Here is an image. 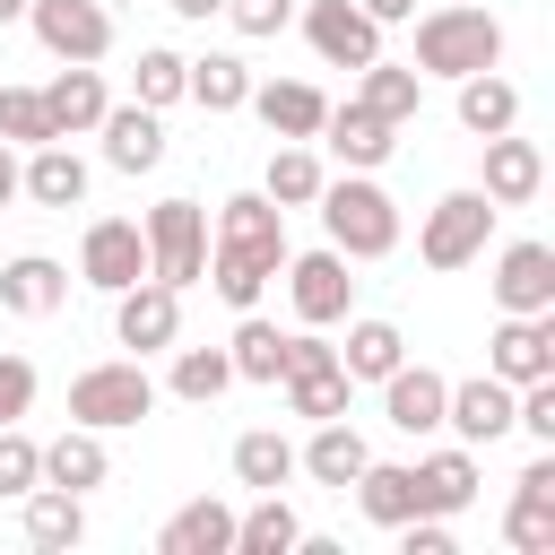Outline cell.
I'll return each mask as SVG.
<instances>
[{
	"instance_id": "6da1fadb",
	"label": "cell",
	"mask_w": 555,
	"mask_h": 555,
	"mask_svg": "<svg viewBox=\"0 0 555 555\" xmlns=\"http://www.w3.org/2000/svg\"><path fill=\"white\" fill-rule=\"evenodd\" d=\"M286 269V208L269 191H234L217 208V234H208V286L234 304V312H260V286Z\"/></svg>"
},
{
	"instance_id": "7a4b0ae2",
	"label": "cell",
	"mask_w": 555,
	"mask_h": 555,
	"mask_svg": "<svg viewBox=\"0 0 555 555\" xmlns=\"http://www.w3.org/2000/svg\"><path fill=\"white\" fill-rule=\"evenodd\" d=\"M503 61V17L494 9H425L416 17V78H468V69H494Z\"/></svg>"
},
{
	"instance_id": "3957f363",
	"label": "cell",
	"mask_w": 555,
	"mask_h": 555,
	"mask_svg": "<svg viewBox=\"0 0 555 555\" xmlns=\"http://www.w3.org/2000/svg\"><path fill=\"white\" fill-rule=\"evenodd\" d=\"M321 225H330V251H347V260H382V251H399V199L373 182V173H338V182H321Z\"/></svg>"
},
{
	"instance_id": "277c9868",
	"label": "cell",
	"mask_w": 555,
	"mask_h": 555,
	"mask_svg": "<svg viewBox=\"0 0 555 555\" xmlns=\"http://www.w3.org/2000/svg\"><path fill=\"white\" fill-rule=\"evenodd\" d=\"M156 408V382H147V364L139 356H113V364H87L78 382H69V425H95V434H121V425H139Z\"/></svg>"
},
{
	"instance_id": "5b68a950",
	"label": "cell",
	"mask_w": 555,
	"mask_h": 555,
	"mask_svg": "<svg viewBox=\"0 0 555 555\" xmlns=\"http://www.w3.org/2000/svg\"><path fill=\"white\" fill-rule=\"evenodd\" d=\"M494 199L486 191H442L434 208H425V225H416V260L425 269H468L477 251H486V234H494Z\"/></svg>"
},
{
	"instance_id": "8992f818",
	"label": "cell",
	"mask_w": 555,
	"mask_h": 555,
	"mask_svg": "<svg viewBox=\"0 0 555 555\" xmlns=\"http://www.w3.org/2000/svg\"><path fill=\"white\" fill-rule=\"evenodd\" d=\"M139 234H147V278L199 286V269H208V208L199 199H156L139 217Z\"/></svg>"
},
{
	"instance_id": "52a82bcc",
	"label": "cell",
	"mask_w": 555,
	"mask_h": 555,
	"mask_svg": "<svg viewBox=\"0 0 555 555\" xmlns=\"http://www.w3.org/2000/svg\"><path fill=\"white\" fill-rule=\"evenodd\" d=\"M278 382H286V416H312V425L321 416H347V390H356L347 364H338V347H321L312 330L286 338V373Z\"/></svg>"
},
{
	"instance_id": "ba28073f",
	"label": "cell",
	"mask_w": 555,
	"mask_h": 555,
	"mask_svg": "<svg viewBox=\"0 0 555 555\" xmlns=\"http://www.w3.org/2000/svg\"><path fill=\"white\" fill-rule=\"evenodd\" d=\"M286 295H295V321L304 330H330V321H347V304H356V278H347V251H286Z\"/></svg>"
},
{
	"instance_id": "9c48e42d",
	"label": "cell",
	"mask_w": 555,
	"mask_h": 555,
	"mask_svg": "<svg viewBox=\"0 0 555 555\" xmlns=\"http://www.w3.org/2000/svg\"><path fill=\"white\" fill-rule=\"evenodd\" d=\"M26 26L52 61H104L113 52V9L104 0H26Z\"/></svg>"
},
{
	"instance_id": "30bf717a",
	"label": "cell",
	"mask_w": 555,
	"mask_h": 555,
	"mask_svg": "<svg viewBox=\"0 0 555 555\" xmlns=\"http://www.w3.org/2000/svg\"><path fill=\"white\" fill-rule=\"evenodd\" d=\"M78 278H87L95 295L139 286V278H147V234H139V217H95L87 243H78Z\"/></svg>"
},
{
	"instance_id": "8fae6325",
	"label": "cell",
	"mask_w": 555,
	"mask_h": 555,
	"mask_svg": "<svg viewBox=\"0 0 555 555\" xmlns=\"http://www.w3.org/2000/svg\"><path fill=\"white\" fill-rule=\"evenodd\" d=\"M113 338H121L130 356H156V347H173V338H182V286H165V278H139V286H121V295H113Z\"/></svg>"
},
{
	"instance_id": "7c38bea8",
	"label": "cell",
	"mask_w": 555,
	"mask_h": 555,
	"mask_svg": "<svg viewBox=\"0 0 555 555\" xmlns=\"http://www.w3.org/2000/svg\"><path fill=\"white\" fill-rule=\"evenodd\" d=\"M486 373L512 382V390L555 373V312H503V330L486 338Z\"/></svg>"
},
{
	"instance_id": "4fadbf2b",
	"label": "cell",
	"mask_w": 555,
	"mask_h": 555,
	"mask_svg": "<svg viewBox=\"0 0 555 555\" xmlns=\"http://www.w3.org/2000/svg\"><path fill=\"white\" fill-rule=\"evenodd\" d=\"M304 43H312L330 69H364V61L382 52V26H373L356 0H312V9H304Z\"/></svg>"
},
{
	"instance_id": "5bb4252c",
	"label": "cell",
	"mask_w": 555,
	"mask_h": 555,
	"mask_svg": "<svg viewBox=\"0 0 555 555\" xmlns=\"http://www.w3.org/2000/svg\"><path fill=\"white\" fill-rule=\"evenodd\" d=\"M494 304L503 312H555V243H503L494 251Z\"/></svg>"
},
{
	"instance_id": "9a60e30c",
	"label": "cell",
	"mask_w": 555,
	"mask_h": 555,
	"mask_svg": "<svg viewBox=\"0 0 555 555\" xmlns=\"http://www.w3.org/2000/svg\"><path fill=\"white\" fill-rule=\"evenodd\" d=\"M321 139H330V156H338L347 173H373V165H390L399 121H382L373 104H330V113H321Z\"/></svg>"
},
{
	"instance_id": "2e32d148",
	"label": "cell",
	"mask_w": 555,
	"mask_h": 555,
	"mask_svg": "<svg viewBox=\"0 0 555 555\" xmlns=\"http://www.w3.org/2000/svg\"><path fill=\"white\" fill-rule=\"evenodd\" d=\"M486 147V199L494 208H529L538 191H546V156H538V139H512V130H494V139H477Z\"/></svg>"
},
{
	"instance_id": "e0dca14e",
	"label": "cell",
	"mask_w": 555,
	"mask_h": 555,
	"mask_svg": "<svg viewBox=\"0 0 555 555\" xmlns=\"http://www.w3.org/2000/svg\"><path fill=\"white\" fill-rule=\"evenodd\" d=\"M442 425L477 451V442H503L512 434V382H494V373H477V382H451L442 390Z\"/></svg>"
},
{
	"instance_id": "ac0fdd59",
	"label": "cell",
	"mask_w": 555,
	"mask_h": 555,
	"mask_svg": "<svg viewBox=\"0 0 555 555\" xmlns=\"http://www.w3.org/2000/svg\"><path fill=\"white\" fill-rule=\"evenodd\" d=\"M43 95V113H52V139H87L95 121H104V78H95V61H61L52 69V87H35Z\"/></svg>"
},
{
	"instance_id": "d6986e66",
	"label": "cell",
	"mask_w": 555,
	"mask_h": 555,
	"mask_svg": "<svg viewBox=\"0 0 555 555\" xmlns=\"http://www.w3.org/2000/svg\"><path fill=\"white\" fill-rule=\"evenodd\" d=\"M95 130H104V165H113V173H156V165H165V121H156L139 95H130V104H104Z\"/></svg>"
},
{
	"instance_id": "ffe728a7",
	"label": "cell",
	"mask_w": 555,
	"mask_h": 555,
	"mask_svg": "<svg viewBox=\"0 0 555 555\" xmlns=\"http://www.w3.org/2000/svg\"><path fill=\"white\" fill-rule=\"evenodd\" d=\"M416 468V512H434V520H460L468 503H477V451L468 442H451V451H425V460H408Z\"/></svg>"
},
{
	"instance_id": "44dd1931",
	"label": "cell",
	"mask_w": 555,
	"mask_h": 555,
	"mask_svg": "<svg viewBox=\"0 0 555 555\" xmlns=\"http://www.w3.org/2000/svg\"><path fill=\"white\" fill-rule=\"evenodd\" d=\"M278 139H321V113H330V95L312 87V78H251V95H243Z\"/></svg>"
},
{
	"instance_id": "7402d4cb",
	"label": "cell",
	"mask_w": 555,
	"mask_h": 555,
	"mask_svg": "<svg viewBox=\"0 0 555 555\" xmlns=\"http://www.w3.org/2000/svg\"><path fill=\"white\" fill-rule=\"evenodd\" d=\"M17 191H26L35 208H78V199H87V156H78L69 139H43V147H26Z\"/></svg>"
},
{
	"instance_id": "603a6c76",
	"label": "cell",
	"mask_w": 555,
	"mask_h": 555,
	"mask_svg": "<svg viewBox=\"0 0 555 555\" xmlns=\"http://www.w3.org/2000/svg\"><path fill=\"white\" fill-rule=\"evenodd\" d=\"M61 304H69V269H61L52 251H17V260L0 269V312L43 321V312H61Z\"/></svg>"
},
{
	"instance_id": "cb8c5ba5",
	"label": "cell",
	"mask_w": 555,
	"mask_h": 555,
	"mask_svg": "<svg viewBox=\"0 0 555 555\" xmlns=\"http://www.w3.org/2000/svg\"><path fill=\"white\" fill-rule=\"evenodd\" d=\"M442 373L434 364H390L382 373V416L399 425V434H442Z\"/></svg>"
},
{
	"instance_id": "d4e9b609",
	"label": "cell",
	"mask_w": 555,
	"mask_h": 555,
	"mask_svg": "<svg viewBox=\"0 0 555 555\" xmlns=\"http://www.w3.org/2000/svg\"><path fill=\"white\" fill-rule=\"evenodd\" d=\"M364 460H373V451H364V434H356L347 416H321V425H312V442L295 451V468H304L312 486H338V494L356 486V468H364Z\"/></svg>"
},
{
	"instance_id": "484cf974",
	"label": "cell",
	"mask_w": 555,
	"mask_h": 555,
	"mask_svg": "<svg viewBox=\"0 0 555 555\" xmlns=\"http://www.w3.org/2000/svg\"><path fill=\"white\" fill-rule=\"evenodd\" d=\"M104 477H113V451H104V434H95V425H69V434H52V442H43V486L95 494Z\"/></svg>"
},
{
	"instance_id": "4316f807",
	"label": "cell",
	"mask_w": 555,
	"mask_h": 555,
	"mask_svg": "<svg viewBox=\"0 0 555 555\" xmlns=\"http://www.w3.org/2000/svg\"><path fill=\"white\" fill-rule=\"evenodd\" d=\"M156 555H234V503H217V494L182 503V512L156 529Z\"/></svg>"
},
{
	"instance_id": "83f0119b",
	"label": "cell",
	"mask_w": 555,
	"mask_h": 555,
	"mask_svg": "<svg viewBox=\"0 0 555 555\" xmlns=\"http://www.w3.org/2000/svg\"><path fill=\"white\" fill-rule=\"evenodd\" d=\"M356 512H364L373 529L416 520V468H408V460H364V468H356Z\"/></svg>"
},
{
	"instance_id": "f1b7e54d",
	"label": "cell",
	"mask_w": 555,
	"mask_h": 555,
	"mask_svg": "<svg viewBox=\"0 0 555 555\" xmlns=\"http://www.w3.org/2000/svg\"><path fill=\"white\" fill-rule=\"evenodd\" d=\"M17 503H26V546L61 555V546L87 538V494H69V486H26Z\"/></svg>"
},
{
	"instance_id": "f546056e",
	"label": "cell",
	"mask_w": 555,
	"mask_h": 555,
	"mask_svg": "<svg viewBox=\"0 0 555 555\" xmlns=\"http://www.w3.org/2000/svg\"><path fill=\"white\" fill-rule=\"evenodd\" d=\"M451 87H460V130H468V139L520 130V87H512V78H494V69H468V78H451Z\"/></svg>"
},
{
	"instance_id": "4dcf8cb0",
	"label": "cell",
	"mask_w": 555,
	"mask_h": 555,
	"mask_svg": "<svg viewBox=\"0 0 555 555\" xmlns=\"http://www.w3.org/2000/svg\"><path fill=\"white\" fill-rule=\"evenodd\" d=\"M321 182H330V165L312 156V139H278V147H269L260 191H269L278 208H312V199H321Z\"/></svg>"
},
{
	"instance_id": "1f68e13d",
	"label": "cell",
	"mask_w": 555,
	"mask_h": 555,
	"mask_svg": "<svg viewBox=\"0 0 555 555\" xmlns=\"http://www.w3.org/2000/svg\"><path fill=\"white\" fill-rule=\"evenodd\" d=\"M356 78H364V87H356V104H373L382 121H416V104H425V78H416V61H382V52H373Z\"/></svg>"
},
{
	"instance_id": "d6a6232c",
	"label": "cell",
	"mask_w": 555,
	"mask_h": 555,
	"mask_svg": "<svg viewBox=\"0 0 555 555\" xmlns=\"http://www.w3.org/2000/svg\"><path fill=\"white\" fill-rule=\"evenodd\" d=\"M304 520L286 494H251V512H234V555H295Z\"/></svg>"
},
{
	"instance_id": "836d02e7",
	"label": "cell",
	"mask_w": 555,
	"mask_h": 555,
	"mask_svg": "<svg viewBox=\"0 0 555 555\" xmlns=\"http://www.w3.org/2000/svg\"><path fill=\"white\" fill-rule=\"evenodd\" d=\"M182 95H191L199 113H243V95H251V69H243L234 52H199V61H191V78H182Z\"/></svg>"
},
{
	"instance_id": "e575fe53",
	"label": "cell",
	"mask_w": 555,
	"mask_h": 555,
	"mask_svg": "<svg viewBox=\"0 0 555 555\" xmlns=\"http://www.w3.org/2000/svg\"><path fill=\"white\" fill-rule=\"evenodd\" d=\"M225 356H234V382H278L286 373V330L260 321V312H243L234 338H225Z\"/></svg>"
},
{
	"instance_id": "d590c367",
	"label": "cell",
	"mask_w": 555,
	"mask_h": 555,
	"mask_svg": "<svg viewBox=\"0 0 555 555\" xmlns=\"http://www.w3.org/2000/svg\"><path fill=\"white\" fill-rule=\"evenodd\" d=\"M338 364H347V382H382L390 364H408V338H399V321H347V347H338Z\"/></svg>"
},
{
	"instance_id": "8d00e7d4",
	"label": "cell",
	"mask_w": 555,
	"mask_h": 555,
	"mask_svg": "<svg viewBox=\"0 0 555 555\" xmlns=\"http://www.w3.org/2000/svg\"><path fill=\"white\" fill-rule=\"evenodd\" d=\"M286 477H295V442H286V434H269V425H260V434H234V486L278 494Z\"/></svg>"
},
{
	"instance_id": "74e56055",
	"label": "cell",
	"mask_w": 555,
	"mask_h": 555,
	"mask_svg": "<svg viewBox=\"0 0 555 555\" xmlns=\"http://www.w3.org/2000/svg\"><path fill=\"white\" fill-rule=\"evenodd\" d=\"M165 390L191 399V408H208V399L234 390V356H225V347H173V382H165Z\"/></svg>"
},
{
	"instance_id": "f35d334b",
	"label": "cell",
	"mask_w": 555,
	"mask_h": 555,
	"mask_svg": "<svg viewBox=\"0 0 555 555\" xmlns=\"http://www.w3.org/2000/svg\"><path fill=\"white\" fill-rule=\"evenodd\" d=\"M182 78H191V61H182V52H165V43H147V52H139V69H130V95H139L147 113H165V104H182Z\"/></svg>"
},
{
	"instance_id": "ab89813d",
	"label": "cell",
	"mask_w": 555,
	"mask_h": 555,
	"mask_svg": "<svg viewBox=\"0 0 555 555\" xmlns=\"http://www.w3.org/2000/svg\"><path fill=\"white\" fill-rule=\"evenodd\" d=\"M503 538H512L520 555H555V494H512Z\"/></svg>"
},
{
	"instance_id": "60d3db41",
	"label": "cell",
	"mask_w": 555,
	"mask_h": 555,
	"mask_svg": "<svg viewBox=\"0 0 555 555\" xmlns=\"http://www.w3.org/2000/svg\"><path fill=\"white\" fill-rule=\"evenodd\" d=\"M0 139L9 147H43L52 139V113H43L35 87H0Z\"/></svg>"
},
{
	"instance_id": "b9f144b4",
	"label": "cell",
	"mask_w": 555,
	"mask_h": 555,
	"mask_svg": "<svg viewBox=\"0 0 555 555\" xmlns=\"http://www.w3.org/2000/svg\"><path fill=\"white\" fill-rule=\"evenodd\" d=\"M26 486H43V442L17 434V425H0V503H17Z\"/></svg>"
},
{
	"instance_id": "7bdbcfd3",
	"label": "cell",
	"mask_w": 555,
	"mask_h": 555,
	"mask_svg": "<svg viewBox=\"0 0 555 555\" xmlns=\"http://www.w3.org/2000/svg\"><path fill=\"white\" fill-rule=\"evenodd\" d=\"M217 17H234V35H278L295 17V0H225Z\"/></svg>"
},
{
	"instance_id": "ee69618b",
	"label": "cell",
	"mask_w": 555,
	"mask_h": 555,
	"mask_svg": "<svg viewBox=\"0 0 555 555\" xmlns=\"http://www.w3.org/2000/svg\"><path fill=\"white\" fill-rule=\"evenodd\" d=\"M35 408V364L26 356H0V425H17Z\"/></svg>"
},
{
	"instance_id": "f6af8a7d",
	"label": "cell",
	"mask_w": 555,
	"mask_h": 555,
	"mask_svg": "<svg viewBox=\"0 0 555 555\" xmlns=\"http://www.w3.org/2000/svg\"><path fill=\"white\" fill-rule=\"evenodd\" d=\"M373 26H399V17H416V0H356Z\"/></svg>"
},
{
	"instance_id": "bcb514c9",
	"label": "cell",
	"mask_w": 555,
	"mask_h": 555,
	"mask_svg": "<svg viewBox=\"0 0 555 555\" xmlns=\"http://www.w3.org/2000/svg\"><path fill=\"white\" fill-rule=\"evenodd\" d=\"M17 199V156H9V139H0V208Z\"/></svg>"
},
{
	"instance_id": "7dc6e473",
	"label": "cell",
	"mask_w": 555,
	"mask_h": 555,
	"mask_svg": "<svg viewBox=\"0 0 555 555\" xmlns=\"http://www.w3.org/2000/svg\"><path fill=\"white\" fill-rule=\"evenodd\" d=\"M165 9H173V17H217L225 0H165Z\"/></svg>"
},
{
	"instance_id": "c3c4849f",
	"label": "cell",
	"mask_w": 555,
	"mask_h": 555,
	"mask_svg": "<svg viewBox=\"0 0 555 555\" xmlns=\"http://www.w3.org/2000/svg\"><path fill=\"white\" fill-rule=\"evenodd\" d=\"M17 17H26V0H0V26H17Z\"/></svg>"
}]
</instances>
